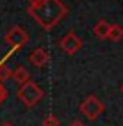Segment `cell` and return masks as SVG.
Returning a JSON list of instances; mask_svg holds the SVG:
<instances>
[{
    "instance_id": "cell-1",
    "label": "cell",
    "mask_w": 123,
    "mask_h": 126,
    "mask_svg": "<svg viewBox=\"0 0 123 126\" xmlns=\"http://www.w3.org/2000/svg\"><path fill=\"white\" fill-rule=\"evenodd\" d=\"M29 14L45 30H50L68 14V7L61 0H41L34 5H29Z\"/></svg>"
},
{
    "instance_id": "cell-2",
    "label": "cell",
    "mask_w": 123,
    "mask_h": 126,
    "mask_svg": "<svg viewBox=\"0 0 123 126\" xmlns=\"http://www.w3.org/2000/svg\"><path fill=\"white\" fill-rule=\"evenodd\" d=\"M18 99L25 105L27 108H32V107H36L41 99H43V91H41V87L38 85L36 82H25V83H21L20 89H18Z\"/></svg>"
},
{
    "instance_id": "cell-3",
    "label": "cell",
    "mask_w": 123,
    "mask_h": 126,
    "mask_svg": "<svg viewBox=\"0 0 123 126\" xmlns=\"http://www.w3.org/2000/svg\"><path fill=\"white\" fill-rule=\"evenodd\" d=\"M79 110L82 115H86L89 121H96L105 110V105L98 99V96L95 94H89L82 99V103L79 105Z\"/></svg>"
},
{
    "instance_id": "cell-4",
    "label": "cell",
    "mask_w": 123,
    "mask_h": 126,
    "mask_svg": "<svg viewBox=\"0 0 123 126\" xmlns=\"http://www.w3.org/2000/svg\"><path fill=\"white\" fill-rule=\"evenodd\" d=\"M4 41H5V43L9 45L13 50H20V48H23V46L27 45L29 34H27L21 27L14 25V27H11L9 30H7V34L4 36Z\"/></svg>"
},
{
    "instance_id": "cell-5",
    "label": "cell",
    "mask_w": 123,
    "mask_h": 126,
    "mask_svg": "<svg viewBox=\"0 0 123 126\" xmlns=\"http://www.w3.org/2000/svg\"><path fill=\"white\" fill-rule=\"evenodd\" d=\"M59 48L62 50L64 53L73 55V53H77L79 50L82 48V39L77 34H73V32H68V34H64L62 39L59 41Z\"/></svg>"
},
{
    "instance_id": "cell-6",
    "label": "cell",
    "mask_w": 123,
    "mask_h": 126,
    "mask_svg": "<svg viewBox=\"0 0 123 126\" xmlns=\"http://www.w3.org/2000/svg\"><path fill=\"white\" fill-rule=\"evenodd\" d=\"M29 62L36 68H43V66L48 64V52L45 48H36L32 50L30 55H29Z\"/></svg>"
},
{
    "instance_id": "cell-7",
    "label": "cell",
    "mask_w": 123,
    "mask_h": 126,
    "mask_svg": "<svg viewBox=\"0 0 123 126\" xmlns=\"http://www.w3.org/2000/svg\"><path fill=\"white\" fill-rule=\"evenodd\" d=\"M11 78L18 83V85H21V83H25L30 80V73L27 71V68H23V66H18L14 71H11Z\"/></svg>"
},
{
    "instance_id": "cell-8",
    "label": "cell",
    "mask_w": 123,
    "mask_h": 126,
    "mask_svg": "<svg viewBox=\"0 0 123 126\" xmlns=\"http://www.w3.org/2000/svg\"><path fill=\"white\" fill-rule=\"evenodd\" d=\"M109 27L111 23L105 21V20H98L93 27V34L98 37V39H107V34H109Z\"/></svg>"
},
{
    "instance_id": "cell-9",
    "label": "cell",
    "mask_w": 123,
    "mask_h": 126,
    "mask_svg": "<svg viewBox=\"0 0 123 126\" xmlns=\"http://www.w3.org/2000/svg\"><path fill=\"white\" fill-rule=\"evenodd\" d=\"M107 39H111L112 43H118V41L123 39V27L118 23H114L109 27V34H107Z\"/></svg>"
},
{
    "instance_id": "cell-10",
    "label": "cell",
    "mask_w": 123,
    "mask_h": 126,
    "mask_svg": "<svg viewBox=\"0 0 123 126\" xmlns=\"http://www.w3.org/2000/svg\"><path fill=\"white\" fill-rule=\"evenodd\" d=\"M11 68H9V66H7V62L5 61H2V62H0V83H4L5 80H9L11 78Z\"/></svg>"
},
{
    "instance_id": "cell-11",
    "label": "cell",
    "mask_w": 123,
    "mask_h": 126,
    "mask_svg": "<svg viewBox=\"0 0 123 126\" xmlns=\"http://www.w3.org/2000/svg\"><path fill=\"white\" fill-rule=\"evenodd\" d=\"M41 126H61V121L57 119V117H55L54 114H48V115L45 117V119H43Z\"/></svg>"
},
{
    "instance_id": "cell-12",
    "label": "cell",
    "mask_w": 123,
    "mask_h": 126,
    "mask_svg": "<svg viewBox=\"0 0 123 126\" xmlns=\"http://www.w3.org/2000/svg\"><path fill=\"white\" fill-rule=\"evenodd\" d=\"M7 99V89L4 87V83H0V105Z\"/></svg>"
},
{
    "instance_id": "cell-13",
    "label": "cell",
    "mask_w": 123,
    "mask_h": 126,
    "mask_svg": "<svg viewBox=\"0 0 123 126\" xmlns=\"http://www.w3.org/2000/svg\"><path fill=\"white\" fill-rule=\"evenodd\" d=\"M70 126H86V124L82 123V121H79V119H75V121H71V123H70Z\"/></svg>"
},
{
    "instance_id": "cell-14",
    "label": "cell",
    "mask_w": 123,
    "mask_h": 126,
    "mask_svg": "<svg viewBox=\"0 0 123 126\" xmlns=\"http://www.w3.org/2000/svg\"><path fill=\"white\" fill-rule=\"evenodd\" d=\"M0 126H14V124H13L11 121H4V123H2V124H0Z\"/></svg>"
},
{
    "instance_id": "cell-15",
    "label": "cell",
    "mask_w": 123,
    "mask_h": 126,
    "mask_svg": "<svg viewBox=\"0 0 123 126\" xmlns=\"http://www.w3.org/2000/svg\"><path fill=\"white\" fill-rule=\"evenodd\" d=\"M29 2V5H34V4H38V2H41V0H27Z\"/></svg>"
},
{
    "instance_id": "cell-16",
    "label": "cell",
    "mask_w": 123,
    "mask_h": 126,
    "mask_svg": "<svg viewBox=\"0 0 123 126\" xmlns=\"http://www.w3.org/2000/svg\"><path fill=\"white\" fill-rule=\"evenodd\" d=\"M121 92H123V85H121Z\"/></svg>"
}]
</instances>
